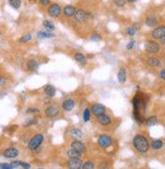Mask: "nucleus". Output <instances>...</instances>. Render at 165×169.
<instances>
[{
  "mask_svg": "<svg viewBox=\"0 0 165 169\" xmlns=\"http://www.w3.org/2000/svg\"><path fill=\"white\" fill-rule=\"evenodd\" d=\"M37 119H34V118H31V119H28L27 121L24 123V128H28L31 126H34V125H37Z\"/></svg>",
  "mask_w": 165,
  "mask_h": 169,
  "instance_id": "nucleus-32",
  "label": "nucleus"
},
{
  "mask_svg": "<svg viewBox=\"0 0 165 169\" xmlns=\"http://www.w3.org/2000/svg\"><path fill=\"white\" fill-rule=\"evenodd\" d=\"M144 22L148 28H156L159 23V19L156 16H148Z\"/></svg>",
  "mask_w": 165,
  "mask_h": 169,
  "instance_id": "nucleus-17",
  "label": "nucleus"
},
{
  "mask_svg": "<svg viewBox=\"0 0 165 169\" xmlns=\"http://www.w3.org/2000/svg\"><path fill=\"white\" fill-rule=\"evenodd\" d=\"M112 144V140L109 136L103 134V135H100L99 137H98L97 145L100 148H102V149H106V148L111 147Z\"/></svg>",
  "mask_w": 165,
  "mask_h": 169,
  "instance_id": "nucleus-5",
  "label": "nucleus"
},
{
  "mask_svg": "<svg viewBox=\"0 0 165 169\" xmlns=\"http://www.w3.org/2000/svg\"><path fill=\"white\" fill-rule=\"evenodd\" d=\"M95 167L94 163L91 162V161H86L85 163H83L82 164V167L81 169H93Z\"/></svg>",
  "mask_w": 165,
  "mask_h": 169,
  "instance_id": "nucleus-34",
  "label": "nucleus"
},
{
  "mask_svg": "<svg viewBox=\"0 0 165 169\" xmlns=\"http://www.w3.org/2000/svg\"><path fill=\"white\" fill-rule=\"evenodd\" d=\"M147 64L151 67H159L161 65V60L157 57H150L147 59Z\"/></svg>",
  "mask_w": 165,
  "mask_h": 169,
  "instance_id": "nucleus-23",
  "label": "nucleus"
},
{
  "mask_svg": "<svg viewBox=\"0 0 165 169\" xmlns=\"http://www.w3.org/2000/svg\"><path fill=\"white\" fill-rule=\"evenodd\" d=\"M117 77H118V83H121V84H124L127 81V71L124 67H121V68L118 69Z\"/></svg>",
  "mask_w": 165,
  "mask_h": 169,
  "instance_id": "nucleus-16",
  "label": "nucleus"
},
{
  "mask_svg": "<svg viewBox=\"0 0 165 169\" xmlns=\"http://www.w3.org/2000/svg\"><path fill=\"white\" fill-rule=\"evenodd\" d=\"M164 145V142L162 141L160 139H156V140H153L151 142V147L153 150H159L161 149L162 147H163Z\"/></svg>",
  "mask_w": 165,
  "mask_h": 169,
  "instance_id": "nucleus-24",
  "label": "nucleus"
},
{
  "mask_svg": "<svg viewBox=\"0 0 165 169\" xmlns=\"http://www.w3.org/2000/svg\"><path fill=\"white\" fill-rule=\"evenodd\" d=\"M48 14L53 18H58L61 14H62V9H61V6L57 3L51 4L48 8Z\"/></svg>",
  "mask_w": 165,
  "mask_h": 169,
  "instance_id": "nucleus-6",
  "label": "nucleus"
},
{
  "mask_svg": "<svg viewBox=\"0 0 165 169\" xmlns=\"http://www.w3.org/2000/svg\"><path fill=\"white\" fill-rule=\"evenodd\" d=\"M151 37L154 40L160 41L162 37H165V25H159V27H156L154 30L152 31Z\"/></svg>",
  "mask_w": 165,
  "mask_h": 169,
  "instance_id": "nucleus-7",
  "label": "nucleus"
},
{
  "mask_svg": "<svg viewBox=\"0 0 165 169\" xmlns=\"http://www.w3.org/2000/svg\"><path fill=\"white\" fill-rule=\"evenodd\" d=\"M11 164L13 165L14 168H16L17 166H21V167L24 168V169H30L31 168V164H28V163L21 162V161H13V162H11Z\"/></svg>",
  "mask_w": 165,
  "mask_h": 169,
  "instance_id": "nucleus-29",
  "label": "nucleus"
},
{
  "mask_svg": "<svg viewBox=\"0 0 165 169\" xmlns=\"http://www.w3.org/2000/svg\"><path fill=\"white\" fill-rule=\"evenodd\" d=\"M90 16L88 12H86L83 9H76L74 14V19L78 22H84L88 17Z\"/></svg>",
  "mask_w": 165,
  "mask_h": 169,
  "instance_id": "nucleus-9",
  "label": "nucleus"
},
{
  "mask_svg": "<svg viewBox=\"0 0 165 169\" xmlns=\"http://www.w3.org/2000/svg\"><path fill=\"white\" fill-rule=\"evenodd\" d=\"M157 124H158V119L155 115L149 116L148 119H145V122H144V125L147 127H154Z\"/></svg>",
  "mask_w": 165,
  "mask_h": 169,
  "instance_id": "nucleus-21",
  "label": "nucleus"
},
{
  "mask_svg": "<svg viewBox=\"0 0 165 169\" xmlns=\"http://www.w3.org/2000/svg\"><path fill=\"white\" fill-rule=\"evenodd\" d=\"M98 167L99 168H109V164L108 163H105V162H102V163H100L99 165H98Z\"/></svg>",
  "mask_w": 165,
  "mask_h": 169,
  "instance_id": "nucleus-43",
  "label": "nucleus"
},
{
  "mask_svg": "<svg viewBox=\"0 0 165 169\" xmlns=\"http://www.w3.org/2000/svg\"><path fill=\"white\" fill-rule=\"evenodd\" d=\"M55 34H52L51 31H40L37 33V37L39 39H52L54 37Z\"/></svg>",
  "mask_w": 165,
  "mask_h": 169,
  "instance_id": "nucleus-25",
  "label": "nucleus"
},
{
  "mask_svg": "<svg viewBox=\"0 0 165 169\" xmlns=\"http://www.w3.org/2000/svg\"><path fill=\"white\" fill-rule=\"evenodd\" d=\"M96 119H97L98 124L101 125V126H108V125L112 124V119L109 118L108 115H106L105 113V115L96 116Z\"/></svg>",
  "mask_w": 165,
  "mask_h": 169,
  "instance_id": "nucleus-15",
  "label": "nucleus"
},
{
  "mask_svg": "<svg viewBox=\"0 0 165 169\" xmlns=\"http://www.w3.org/2000/svg\"><path fill=\"white\" fill-rule=\"evenodd\" d=\"M45 93L49 97H54L56 95V89L53 85H47L45 86Z\"/></svg>",
  "mask_w": 165,
  "mask_h": 169,
  "instance_id": "nucleus-26",
  "label": "nucleus"
},
{
  "mask_svg": "<svg viewBox=\"0 0 165 169\" xmlns=\"http://www.w3.org/2000/svg\"><path fill=\"white\" fill-rule=\"evenodd\" d=\"M90 109H85L84 112H83V121L85 122V123H87L89 122V119H90Z\"/></svg>",
  "mask_w": 165,
  "mask_h": 169,
  "instance_id": "nucleus-33",
  "label": "nucleus"
},
{
  "mask_svg": "<svg viewBox=\"0 0 165 169\" xmlns=\"http://www.w3.org/2000/svg\"><path fill=\"white\" fill-rule=\"evenodd\" d=\"M132 143L135 149L141 154H145L148 152L150 149V146H151L149 140L144 135H142V134H137V135L133 138Z\"/></svg>",
  "mask_w": 165,
  "mask_h": 169,
  "instance_id": "nucleus-1",
  "label": "nucleus"
},
{
  "mask_svg": "<svg viewBox=\"0 0 165 169\" xmlns=\"http://www.w3.org/2000/svg\"><path fill=\"white\" fill-rule=\"evenodd\" d=\"M105 106L101 103H93L90 107V112L91 113H93L95 116L101 115H105Z\"/></svg>",
  "mask_w": 165,
  "mask_h": 169,
  "instance_id": "nucleus-8",
  "label": "nucleus"
},
{
  "mask_svg": "<svg viewBox=\"0 0 165 169\" xmlns=\"http://www.w3.org/2000/svg\"><path fill=\"white\" fill-rule=\"evenodd\" d=\"M5 83H6V78L3 76L0 77V86H3Z\"/></svg>",
  "mask_w": 165,
  "mask_h": 169,
  "instance_id": "nucleus-44",
  "label": "nucleus"
},
{
  "mask_svg": "<svg viewBox=\"0 0 165 169\" xmlns=\"http://www.w3.org/2000/svg\"><path fill=\"white\" fill-rule=\"evenodd\" d=\"M75 11H76V8L73 5H66L63 9V14H64L65 17H72L74 16Z\"/></svg>",
  "mask_w": 165,
  "mask_h": 169,
  "instance_id": "nucleus-18",
  "label": "nucleus"
},
{
  "mask_svg": "<svg viewBox=\"0 0 165 169\" xmlns=\"http://www.w3.org/2000/svg\"><path fill=\"white\" fill-rule=\"evenodd\" d=\"M138 0H127V2H129V3H135V2H137Z\"/></svg>",
  "mask_w": 165,
  "mask_h": 169,
  "instance_id": "nucleus-45",
  "label": "nucleus"
},
{
  "mask_svg": "<svg viewBox=\"0 0 165 169\" xmlns=\"http://www.w3.org/2000/svg\"><path fill=\"white\" fill-rule=\"evenodd\" d=\"M19 154V151L16 149V148H13V147H10V148H7V149H5L3 151V153H2V155L4 157H6V158H16L17 156H18Z\"/></svg>",
  "mask_w": 165,
  "mask_h": 169,
  "instance_id": "nucleus-10",
  "label": "nucleus"
},
{
  "mask_svg": "<svg viewBox=\"0 0 165 169\" xmlns=\"http://www.w3.org/2000/svg\"><path fill=\"white\" fill-rule=\"evenodd\" d=\"M68 167L70 169H81L82 161L80 158H70L68 161Z\"/></svg>",
  "mask_w": 165,
  "mask_h": 169,
  "instance_id": "nucleus-12",
  "label": "nucleus"
},
{
  "mask_svg": "<svg viewBox=\"0 0 165 169\" xmlns=\"http://www.w3.org/2000/svg\"><path fill=\"white\" fill-rule=\"evenodd\" d=\"M159 77H160L161 80H164L165 81V68H163L160 71V73H159Z\"/></svg>",
  "mask_w": 165,
  "mask_h": 169,
  "instance_id": "nucleus-42",
  "label": "nucleus"
},
{
  "mask_svg": "<svg viewBox=\"0 0 165 169\" xmlns=\"http://www.w3.org/2000/svg\"><path fill=\"white\" fill-rule=\"evenodd\" d=\"M145 51L150 54H157L160 51V45L155 41H147L145 43Z\"/></svg>",
  "mask_w": 165,
  "mask_h": 169,
  "instance_id": "nucleus-4",
  "label": "nucleus"
},
{
  "mask_svg": "<svg viewBox=\"0 0 165 169\" xmlns=\"http://www.w3.org/2000/svg\"><path fill=\"white\" fill-rule=\"evenodd\" d=\"M27 67H28V70H31V71H37L40 67V63H39V61H37L34 59L30 60L27 63Z\"/></svg>",
  "mask_w": 165,
  "mask_h": 169,
  "instance_id": "nucleus-22",
  "label": "nucleus"
},
{
  "mask_svg": "<svg viewBox=\"0 0 165 169\" xmlns=\"http://www.w3.org/2000/svg\"><path fill=\"white\" fill-rule=\"evenodd\" d=\"M71 148L76 151H79L80 153H85L86 152V147L85 145L83 144L80 140H74L73 142L71 143Z\"/></svg>",
  "mask_w": 165,
  "mask_h": 169,
  "instance_id": "nucleus-11",
  "label": "nucleus"
},
{
  "mask_svg": "<svg viewBox=\"0 0 165 169\" xmlns=\"http://www.w3.org/2000/svg\"><path fill=\"white\" fill-rule=\"evenodd\" d=\"M160 43L162 44V45H165V37H162V39L160 40Z\"/></svg>",
  "mask_w": 165,
  "mask_h": 169,
  "instance_id": "nucleus-46",
  "label": "nucleus"
},
{
  "mask_svg": "<svg viewBox=\"0 0 165 169\" xmlns=\"http://www.w3.org/2000/svg\"><path fill=\"white\" fill-rule=\"evenodd\" d=\"M69 136L75 140H81L84 138V133L80 129H72L70 130V132H69Z\"/></svg>",
  "mask_w": 165,
  "mask_h": 169,
  "instance_id": "nucleus-14",
  "label": "nucleus"
},
{
  "mask_svg": "<svg viewBox=\"0 0 165 169\" xmlns=\"http://www.w3.org/2000/svg\"><path fill=\"white\" fill-rule=\"evenodd\" d=\"M2 34V33H1V31H0V34Z\"/></svg>",
  "mask_w": 165,
  "mask_h": 169,
  "instance_id": "nucleus-47",
  "label": "nucleus"
},
{
  "mask_svg": "<svg viewBox=\"0 0 165 169\" xmlns=\"http://www.w3.org/2000/svg\"><path fill=\"white\" fill-rule=\"evenodd\" d=\"M31 39H33V36H31V34H24V36H22V37L19 39V42L24 44V43L31 42Z\"/></svg>",
  "mask_w": 165,
  "mask_h": 169,
  "instance_id": "nucleus-35",
  "label": "nucleus"
},
{
  "mask_svg": "<svg viewBox=\"0 0 165 169\" xmlns=\"http://www.w3.org/2000/svg\"><path fill=\"white\" fill-rule=\"evenodd\" d=\"M135 45H136V42L134 40L133 41H131V42H130L128 45H127V50H132L133 48H134L135 47Z\"/></svg>",
  "mask_w": 165,
  "mask_h": 169,
  "instance_id": "nucleus-40",
  "label": "nucleus"
},
{
  "mask_svg": "<svg viewBox=\"0 0 165 169\" xmlns=\"http://www.w3.org/2000/svg\"><path fill=\"white\" fill-rule=\"evenodd\" d=\"M8 3L14 9H19L21 6V0H8Z\"/></svg>",
  "mask_w": 165,
  "mask_h": 169,
  "instance_id": "nucleus-31",
  "label": "nucleus"
},
{
  "mask_svg": "<svg viewBox=\"0 0 165 169\" xmlns=\"http://www.w3.org/2000/svg\"><path fill=\"white\" fill-rule=\"evenodd\" d=\"M39 2L43 6H47V5L50 4V0H39Z\"/></svg>",
  "mask_w": 165,
  "mask_h": 169,
  "instance_id": "nucleus-41",
  "label": "nucleus"
},
{
  "mask_svg": "<svg viewBox=\"0 0 165 169\" xmlns=\"http://www.w3.org/2000/svg\"><path fill=\"white\" fill-rule=\"evenodd\" d=\"M43 142H44V135H42V134H37V135H34L33 138L30 140V142H28V149L31 151H36L40 147Z\"/></svg>",
  "mask_w": 165,
  "mask_h": 169,
  "instance_id": "nucleus-3",
  "label": "nucleus"
},
{
  "mask_svg": "<svg viewBox=\"0 0 165 169\" xmlns=\"http://www.w3.org/2000/svg\"><path fill=\"white\" fill-rule=\"evenodd\" d=\"M126 33L130 37H134L136 33H137V25H132V27H128L126 28Z\"/></svg>",
  "mask_w": 165,
  "mask_h": 169,
  "instance_id": "nucleus-30",
  "label": "nucleus"
},
{
  "mask_svg": "<svg viewBox=\"0 0 165 169\" xmlns=\"http://www.w3.org/2000/svg\"><path fill=\"white\" fill-rule=\"evenodd\" d=\"M74 60L79 64H82V65H86L87 64V57L82 53H75Z\"/></svg>",
  "mask_w": 165,
  "mask_h": 169,
  "instance_id": "nucleus-20",
  "label": "nucleus"
},
{
  "mask_svg": "<svg viewBox=\"0 0 165 169\" xmlns=\"http://www.w3.org/2000/svg\"><path fill=\"white\" fill-rule=\"evenodd\" d=\"M67 156L69 158H81V156H82V153H80L79 151H76L74 149H69L67 151Z\"/></svg>",
  "mask_w": 165,
  "mask_h": 169,
  "instance_id": "nucleus-27",
  "label": "nucleus"
},
{
  "mask_svg": "<svg viewBox=\"0 0 165 169\" xmlns=\"http://www.w3.org/2000/svg\"><path fill=\"white\" fill-rule=\"evenodd\" d=\"M126 3H127V0H115V5L118 7L125 6Z\"/></svg>",
  "mask_w": 165,
  "mask_h": 169,
  "instance_id": "nucleus-37",
  "label": "nucleus"
},
{
  "mask_svg": "<svg viewBox=\"0 0 165 169\" xmlns=\"http://www.w3.org/2000/svg\"><path fill=\"white\" fill-rule=\"evenodd\" d=\"M133 103V113H142V109H145V99L142 93H137L132 100Z\"/></svg>",
  "mask_w": 165,
  "mask_h": 169,
  "instance_id": "nucleus-2",
  "label": "nucleus"
},
{
  "mask_svg": "<svg viewBox=\"0 0 165 169\" xmlns=\"http://www.w3.org/2000/svg\"><path fill=\"white\" fill-rule=\"evenodd\" d=\"M0 168H3V169H12V168H14L13 167V165L11 164H7V163H1V164H0Z\"/></svg>",
  "mask_w": 165,
  "mask_h": 169,
  "instance_id": "nucleus-39",
  "label": "nucleus"
},
{
  "mask_svg": "<svg viewBox=\"0 0 165 169\" xmlns=\"http://www.w3.org/2000/svg\"><path fill=\"white\" fill-rule=\"evenodd\" d=\"M45 113L48 118H55L59 115V109L56 106H49L45 109Z\"/></svg>",
  "mask_w": 165,
  "mask_h": 169,
  "instance_id": "nucleus-13",
  "label": "nucleus"
},
{
  "mask_svg": "<svg viewBox=\"0 0 165 169\" xmlns=\"http://www.w3.org/2000/svg\"><path fill=\"white\" fill-rule=\"evenodd\" d=\"M62 107L66 112H71L75 107V101L73 99H71V98H68V99H66L64 102H63Z\"/></svg>",
  "mask_w": 165,
  "mask_h": 169,
  "instance_id": "nucleus-19",
  "label": "nucleus"
},
{
  "mask_svg": "<svg viewBox=\"0 0 165 169\" xmlns=\"http://www.w3.org/2000/svg\"><path fill=\"white\" fill-rule=\"evenodd\" d=\"M43 25H44V28H46L47 31H51L52 33V31L55 30V24L49 19H45L44 21H43Z\"/></svg>",
  "mask_w": 165,
  "mask_h": 169,
  "instance_id": "nucleus-28",
  "label": "nucleus"
},
{
  "mask_svg": "<svg viewBox=\"0 0 165 169\" xmlns=\"http://www.w3.org/2000/svg\"><path fill=\"white\" fill-rule=\"evenodd\" d=\"M25 112L27 113H39L40 112V109H37V107H28L25 110Z\"/></svg>",
  "mask_w": 165,
  "mask_h": 169,
  "instance_id": "nucleus-38",
  "label": "nucleus"
},
{
  "mask_svg": "<svg viewBox=\"0 0 165 169\" xmlns=\"http://www.w3.org/2000/svg\"><path fill=\"white\" fill-rule=\"evenodd\" d=\"M90 37V40L92 41V42H95V43H98L102 40L101 36L100 34H90V37Z\"/></svg>",
  "mask_w": 165,
  "mask_h": 169,
  "instance_id": "nucleus-36",
  "label": "nucleus"
}]
</instances>
